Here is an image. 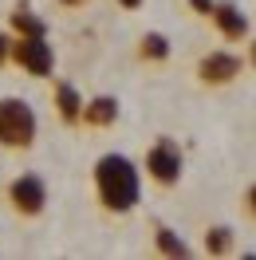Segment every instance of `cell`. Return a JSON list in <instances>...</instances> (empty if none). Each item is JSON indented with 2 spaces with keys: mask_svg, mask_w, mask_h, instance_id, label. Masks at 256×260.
I'll use <instances>...</instances> for the list:
<instances>
[{
  "mask_svg": "<svg viewBox=\"0 0 256 260\" xmlns=\"http://www.w3.org/2000/svg\"><path fill=\"white\" fill-rule=\"evenodd\" d=\"M205 248L209 252H229V248H233V229H209Z\"/></svg>",
  "mask_w": 256,
  "mask_h": 260,
  "instance_id": "4fadbf2b",
  "label": "cell"
},
{
  "mask_svg": "<svg viewBox=\"0 0 256 260\" xmlns=\"http://www.w3.org/2000/svg\"><path fill=\"white\" fill-rule=\"evenodd\" d=\"M79 118H87L91 126H111L114 118H118V103H114L111 95H99V99H91V103H83Z\"/></svg>",
  "mask_w": 256,
  "mask_h": 260,
  "instance_id": "ba28073f",
  "label": "cell"
},
{
  "mask_svg": "<svg viewBox=\"0 0 256 260\" xmlns=\"http://www.w3.org/2000/svg\"><path fill=\"white\" fill-rule=\"evenodd\" d=\"M0 142L12 150L36 142V111L24 99H0Z\"/></svg>",
  "mask_w": 256,
  "mask_h": 260,
  "instance_id": "7a4b0ae2",
  "label": "cell"
},
{
  "mask_svg": "<svg viewBox=\"0 0 256 260\" xmlns=\"http://www.w3.org/2000/svg\"><path fill=\"white\" fill-rule=\"evenodd\" d=\"M12 28H16L20 36H48V24L40 16H32L28 8H20V12H12Z\"/></svg>",
  "mask_w": 256,
  "mask_h": 260,
  "instance_id": "30bf717a",
  "label": "cell"
},
{
  "mask_svg": "<svg viewBox=\"0 0 256 260\" xmlns=\"http://www.w3.org/2000/svg\"><path fill=\"white\" fill-rule=\"evenodd\" d=\"M213 20H217V28L229 40H244V32H248V16L240 12L237 4H213Z\"/></svg>",
  "mask_w": 256,
  "mask_h": 260,
  "instance_id": "52a82bcc",
  "label": "cell"
},
{
  "mask_svg": "<svg viewBox=\"0 0 256 260\" xmlns=\"http://www.w3.org/2000/svg\"><path fill=\"white\" fill-rule=\"evenodd\" d=\"M154 237H158V248L166 252V256H189V244L181 241L174 229H166V225H162L158 233H154Z\"/></svg>",
  "mask_w": 256,
  "mask_h": 260,
  "instance_id": "8fae6325",
  "label": "cell"
},
{
  "mask_svg": "<svg viewBox=\"0 0 256 260\" xmlns=\"http://www.w3.org/2000/svg\"><path fill=\"white\" fill-rule=\"evenodd\" d=\"M193 12H213V0H189Z\"/></svg>",
  "mask_w": 256,
  "mask_h": 260,
  "instance_id": "9a60e30c",
  "label": "cell"
},
{
  "mask_svg": "<svg viewBox=\"0 0 256 260\" xmlns=\"http://www.w3.org/2000/svg\"><path fill=\"white\" fill-rule=\"evenodd\" d=\"M8 51H12V40H8V36H0V63L8 59Z\"/></svg>",
  "mask_w": 256,
  "mask_h": 260,
  "instance_id": "5bb4252c",
  "label": "cell"
},
{
  "mask_svg": "<svg viewBox=\"0 0 256 260\" xmlns=\"http://www.w3.org/2000/svg\"><path fill=\"white\" fill-rule=\"evenodd\" d=\"M122 8H142V0H118Z\"/></svg>",
  "mask_w": 256,
  "mask_h": 260,
  "instance_id": "2e32d148",
  "label": "cell"
},
{
  "mask_svg": "<svg viewBox=\"0 0 256 260\" xmlns=\"http://www.w3.org/2000/svg\"><path fill=\"white\" fill-rule=\"evenodd\" d=\"M8 55H12L28 75H51V67H55V51H51L48 36H20V40H12V51H8Z\"/></svg>",
  "mask_w": 256,
  "mask_h": 260,
  "instance_id": "3957f363",
  "label": "cell"
},
{
  "mask_svg": "<svg viewBox=\"0 0 256 260\" xmlns=\"http://www.w3.org/2000/svg\"><path fill=\"white\" fill-rule=\"evenodd\" d=\"M248 205H252V213H256V185L248 189Z\"/></svg>",
  "mask_w": 256,
  "mask_h": 260,
  "instance_id": "e0dca14e",
  "label": "cell"
},
{
  "mask_svg": "<svg viewBox=\"0 0 256 260\" xmlns=\"http://www.w3.org/2000/svg\"><path fill=\"white\" fill-rule=\"evenodd\" d=\"M63 4H79V0H63Z\"/></svg>",
  "mask_w": 256,
  "mask_h": 260,
  "instance_id": "d6986e66",
  "label": "cell"
},
{
  "mask_svg": "<svg viewBox=\"0 0 256 260\" xmlns=\"http://www.w3.org/2000/svg\"><path fill=\"white\" fill-rule=\"evenodd\" d=\"M8 201H12L16 213L36 217V213H44V205H48V185H44V178H36V174H20L8 185Z\"/></svg>",
  "mask_w": 256,
  "mask_h": 260,
  "instance_id": "277c9868",
  "label": "cell"
},
{
  "mask_svg": "<svg viewBox=\"0 0 256 260\" xmlns=\"http://www.w3.org/2000/svg\"><path fill=\"white\" fill-rule=\"evenodd\" d=\"M142 55H146V59H166V55H170V40L158 36V32L142 36Z\"/></svg>",
  "mask_w": 256,
  "mask_h": 260,
  "instance_id": "7c38bea8",
  "label": "cell"
},
{
  "mask_svg": "<svg viewBox=\"0 0 256 260\" xmlns=\"http://www.w3.org/2000/svg\"><path fill=\"white\" fill-rule=\"evenodd\" d=\"M55 107H59V114H63L67 122H75L83 114V95L71 87V83H59V87H55Z\"/></svg>",
  "mask_w": 256,
  "mask_h": 260,
  "instance_id": "9c48e42d",
  "label": "cell"
},
{
  "mask_svg": "<svg viewBox=\"0 0 256 260\" xmlns=\"http://www.w3.org/2000/svg\"><path fill=\"white\" fill-rule=\"evenodd\" d=\"M197 71H201V79H205V83H229L240 71V59H237V55H229V51H213V55L201 59Z\"/></svg>",
  "mask_w": 256,
  "mask_h": 260,
  "instance_id": "8992f818",
  "label": "cell"
},
{
  "mask_svg": "<svg viewBox=\"0 0 256 260\" xmlns=\"http://www.w3.org/2000/svg\"><path fill=\"white\" fill-rule=\"evenodd\" d=\"M252 63H256V44H252Z\"/></svg>",
  "mask_w": 256,
  "mask_h": 260,
  "instance_id": "ac0fdd59",
  "label": "cell"
},
{
  "mask_svg": "<svg viewBox=\"0 0 256 260\" xmlns=\"http://www.w3.org/2000/svg\"><path fill=\"white\" fill-rule=\"evenodd\" d=\"M95 189H99V201L111 213H130L142 201L138 166L130 162L126 154H103L95 162Z\"/></svg>",
  "mask_w": 256,
  "mask_h": 260,
  "instance_id": "6da1fadb",
  "label": "cell"
},
{
  "mask_svg": "<svg viewBox=\"0 0 256 260\" xmlns=\"http://www.w3.org/2000/svg\"><path fill=\"white\" fill-rule=\"evenodd\" d=\"M146 170H150V178H154V181L174 185V181L181 178V150H177V142L162 138L158 146H150V154H146Z\"/></svg>",
  "mask_w": 256,
  "mask_h": 260,
  "instance_id": "5b68a950",
  "label": "cell"
}]
</instances>
